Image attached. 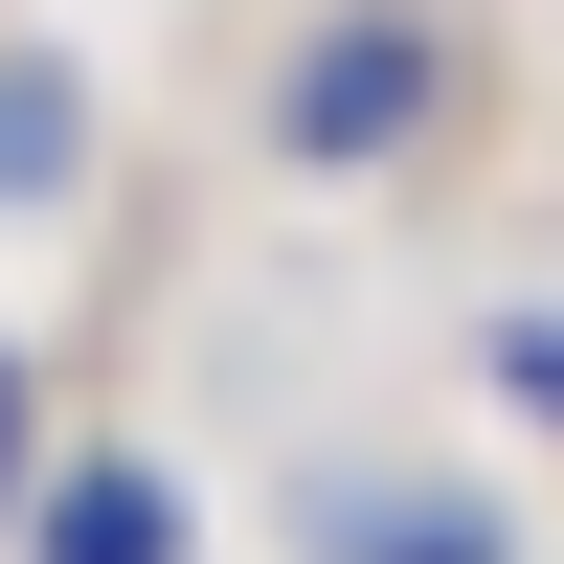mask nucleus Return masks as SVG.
Wrapping results in <instances>:
<instances>
[{"mask_svg":"<svg viewBox=\"0 0 564 564\" xmlns=\"http://www.w3.org/2000/svg\"><path fill=\"white\" fill-rule=\"evenodd\" d=\"M430 113H452V23L430 0H339V23H294V68H271V159H406Z\"/></svg>","mask_w":564,"mask_h":564,"instance_id":"nucleus-1","label":"nucleus"},{"mask_svg":"<svg viewBox=\"0 0 564 564\" xmlns=\"http://www.w3.org/2000/svg\"><path fill=\"white\" fill-rule=\"evenodd\" d=\"M294 542H316V564H520L475 475H316V497H294Z\"/></svg>","mask_w":564,"mask_h":564,"instance_id":"nucleus-2","label":"nucleus"},{"mask_svg":"<svg viewBox=\"0 0 564 564\" xmlns=\"http://www.w3.org/2000/svg\"><path fill=\"white\" fill-rule=\"evenodd\" d=\"M23 564H181V475H159V452L45 475V497H23Z\"/></svg>","mask_w":564,"mask_h":564,"instance_id":"nucleus-3","label":"nucleus"},{"mask_svg":"<svg viewBox=\"0 0 564 564\" xmlns=\"http://www.w3.org/2000/svg\"><path fill=\"white\" fill-rule=\"evenodd\" d=\"M68 159H90V90L45 45H0V204H68Z\"/></svg>","mask_w":564,"mask_h":564,"instance_id":"nucleus-4","label":"nucleus"},{"mask_svg":"<svg viewBox=\"0 0 564 564\" xmlns=\"http://www.w3.org/2000/svg\"><path fill=\"white\" fill-rule=\"evenodd\" d=\"M497 384H520V430H564V316H497Z\"/></svg>","mask_w":564,"mask_h":564,"instance_id":"nucleus-5","label":"nucleus"},{"mask_svg":"<svg viewBox=\"0 0 564 564\" xmlns=\"http://www.w3.org/2000/svg\"><path fill=\"white\" fill-rule=\"evenodd\" d=\"M23 497H45V475H23V361H0V520H23Z\"/></svg>","mask_w":564,"mask_h":564,"instance_id":"nucleus-6","label":"nucleus"}]
</instances>
